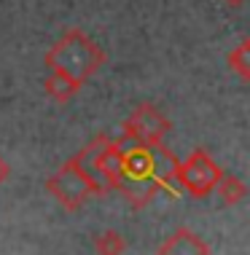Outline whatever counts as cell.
<instances>
[{"label": "cell", "instance_id": "cell-1", "mask_svg": "<svg viewBox=\"0 0 250 255\" xmlns=\"http://www.w3.org/2000/svg\"><path fill=\"white\" fill-rule=\"evenodd\" d=\"M178 158L172 156V150L164 145L159 148H145V145H129L121 150V177L119 188L127 202L140 210L148 207L159 194H175V169Z\"/></svg>", "mask_w": 250, "mask_h": 255}, {"label": "cell", "instance_id": "cell-2", "mask_svg": "<svg viewBox=\"0 0 250 255\" xmlns=\"http://www.w3.org/2000/svg\"><path fill=\"white\" fill-rule=\"evenodd\" d=\"M43 65H46V70L67 73L83 84V81L92 78V75L105 65V51H102L100 43H94L83 30L67 27V30L51 43V49L46 51Z\"/></svg>", "mask_w": 250, "mask_h": 255}, {"label": "cell", "instance_id": "cell-3", "mask_svg": "<svg viewBox=\"0 0 250 255\" xmlns=\"http://www.w3.org/2000/svg\"><path fill=\"white\" fill-rule=\"evenodd\" d=\"M46 191L57 199L67 212L81 210V207L86 204L92 196H105L108 194V191L86 172L81 153H75L73 158H67V161L62 164L51 177H48V180H46Z\"/></svg>", "mask_w": 250, "mask_h": 255}, {"label": "cell", "instance_id": "cell-4", "mask_svg": "<svg viewBox=\"0 0 250 255\" xmlns=\"http://www.w3.org/2000/svg\"><path fill=\"white\" fill-rule=\"evenodd\" d=\"M170 129H172L170 119L154 102H140L137 108H132V113L121 124V142L159 148V145H164V137Z\"/></svg>", "mask_w": 250, "mask_h": 255}, {"label": "cell", "instance_id": "cell-5", "mask_svg": "<svg viewBox=\"0 0 250 255\" xmlns=\"http://www.w3.org/2000/svg\"><path fill=\"white\" fill-rule=\"evenodd\" d=\"M221 175H224V169L218 167V161H215V158L207 153V150L197 148L189 158H186V161L178 164V169H175V183H178L191 199H205V196H210L213 191H215V185H218Z\"/></svg>", "mask_w": 250, "mask_h": 255}, {"label": "cell", "instance_id": "cell-6", "mask_svg": "<svg viewBox=\"0 0 250 255\" xmlns=\"http://www.w3.org/2000/svg\"><path fill=\"white\" fill-rule=\"evenodd\" d=\"M156 255H210V245L191 229H178L159 245Z\"/></svg>", "mask_w": 250, "mask_h": 255}, {"label": "cell", "instance_id": "cell-7", "mask_svg": "<svg viewBox=\"0 0 250 255\" xmlns=\"http://www.w3.org/2000/svg\"><path fill=\"white\" fill-rule=\"evenodd\" d=\"M43 86H46V94H48V97H51L54 102H70L75 94L81 92L83 84H81L78 78H73V75H67V73L48 70Z\"/></svg>", "mask_w": 250, "mask_h": 255}, {"label": "cell", "instance_id": "cell-8", "mask_svg": "<svg viewBox=\"0 0 250 255\" xmlns=\"http://www.w3.org/2000/svg\"><path fill=\"white\" fill-rule=\"evenodd\" d=\"M215 191H218L221 202L229 204V207L240 204L242 199L248 196V185L242 183L237 175H229V172H224V175H221V180H218V185H215Z\"/></svg>", "mask_w": 250, "mask_h": 255}, {"label": "cell", "instance_id": "cell-9", "mask_svg": "<svg viewBox=\"0 0 250 255\" xmlns=\"http://www.w3.org/2000/svg\"><path fill=\"white\" fill-rule=\"evenodd\" d=\"M226 65H229V70L242 81V84H250V40L248 38L240 40L237 49L229 51Z\"/></svg>", "mask_w": 250, "mask_h": 255}, {"label": "cell", "instance_id": "cell-10", "mask_svg": "<svg viewBox=\"0 0 250 255\" xmlns=\"http://www.w3.org/2000/svg\"><path fill=\"white\" fill-rule=\"evenodd\" d=\"M127 250V239L116 229H105L94 237V253L97 255H121Z\"/></svg>", "mask_w": 250, "mask_h": 255}, {"label": "cell", "instance_id": "cell-11", "mask_svg": "<svg viewBox=\"0 0 250 255\" xmlns=\"http://www.w3.org/2000/svg\"><path fill=\"white\" fill-rule=\"evenodd\" d=\"M8 175H11V167H8V161H5L3 156H0V183L8 180Z\"/></svg>", "mask_w": 250, "mask_h": 255}, {"label": "cell", "instance_id": "cell-12", "mask_svg": "<svg viewBox=\"0 0 250 255\" xmlns=\"http://www.w3.org/2000/svg\"><path fill=\"white\" fill-rule=\"evenodd\" d=\"M245 3H248V0H224V5H226V8H242Z\"/></svg>", "mask_w": 250, "mask_h": 255}]
</instances>
